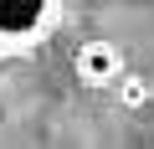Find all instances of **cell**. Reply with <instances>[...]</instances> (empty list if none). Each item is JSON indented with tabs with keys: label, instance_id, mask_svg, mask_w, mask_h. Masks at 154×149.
I'll use <instances>...</instances> for the list:
<instances>
[{
	"label": "cell",
	"instance_id": "obj_3",
	"mask_svg": "<svg viewBox=\"0 0 154 149\" xmlns=\"http://www.w3.org/2000/svg\"><path fill=\"white\" fill-rule=\"evenodd\" d=\"M113 93H118V103L128 108V113H139L149 98H154V88H149V77H139V72H123V77L113 82Z\"/></svg>",
	"mask_w": 154,
	"mask_h": 149
},
{
	"label": "cell",
	"instance_id": "obj_1",
	"mask_svg": "<svg viewBox=\"0 0 154 149\" xmlns=\"http://www.w3.org/2000/svg\"><path fill=\"white\" fill-rule=\"evenodd\" d=\"M57 21H62V0H0V62L41 51Z\"/></svg>",
	"mask_w": 154,
	"mask_h": 149
},
{
	"label": "cell",
	"instance_id": "obj_2",
	"mask_svg": "<svg viewBox=\"0 0 154 149\" xmlns=\"http://www.w3.org/2000/svg\"><path fill=\"white\" fill-rule=\"evenodd\" d=\"M72 67H77V82L82 88H113L123 72H128V62H123V51L113 46V41H103V36H93V41H82L77 46V57H72Z\"/></svg>",
	"mask_w": 154,
	"mask_h": 149
}]
</instances>
